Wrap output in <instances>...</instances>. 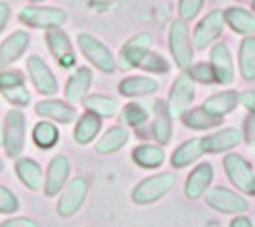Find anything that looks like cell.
<instances>
[{
	"label": "cell",
	"mask_w": 255,
	"mask_h": 227,
	"mask_svg": "<svg viewBox=\"0 0 255 227\" xmlns=\"http://www.w3.org/2000/svg\"><path fill=\"white\" fill-rule=\"evenodd\" d=\"M176 187V174L174 172H157L137 182L131 191V201L139 207H147L161 199H165Z\"/></svg>",
	"instance_id": "obj_1"
},
{
	"label": "cell",
	"mask_w": 255,
	"mask_h": 227,
	"mask_svg": "<svg viewBox=\"0 0 255 227\" xmlns=\"http://www.w3.org/2000/svg\"><path fill=\"white\" fill-rule=\"evenodd\" d=\"M27 139V117L20 109H10L2 121V148L12 160L20 158Z\"/></svg>",
	"instance_id": "obj_2"
},
{
	"label": "cell",
	"mask_w": 255,
	"mask_h": 227,
	"mask_svg": "<svg viewBox=\"0 0 255 227\" xmlns=\"http://www.w3.org/2000/svg\"><path fill=\"white\" fill-rule=\"evenodd\" d=\"M20 25H25L27 29H57L63 27L68 20V12L59 6H47V4H29L23 6L18 12Z\"/></svg>",
	"instance_id": "obj_3"
},
{
	"label": "cell",
	"mask_w": 255,
	"mask_h": 227,
	"mask_svg": "<svg viewBox=\"0 0 255 227\" xmlns=\"http://www.w3.org/2000/svg\"><path fill=\"white\" fill-rule=\"evenodd\" d=\"M223 168L229 182L237 189V193L255 197V170L247 158L235 152H229L223 158Z\"/></svg>",
	"instance_id": "obj_4"
},
{
	"label": "cell",
	"mask_w": 255,
	"mask_h": 227,
	"mask_svg": "<svg viewBox=\"0 0 255 227\" xmlns=\"http://www.w3.org/2000/svg\"><path fill=\"white\" fill-rule=\"evenodd\" d=\"M167 47L172 53L174 66H178L180 70H188L194 64V45L190 41V29L186 20L176 18L172 23L167 35Z\"/></svg>",
	"instance_id": "obj_5"
},
{
	"label": "cell",
	"mask_w": 255,
	"mask_h": 227,
	"mask_svg": "<svg viewBox=\"0 0 255 227\" xmlns=\"http://www.w3.org/2000/svg\"><path fill=\"white\" fill-rule=\"evenodd\" d=\"M88 191H90V182L86 176H76L70 178L68 184L63 187V191L59 193L57 205H55V213L61 219H70L76 213H80V209L84 207V203L88 199Z\"/></svg>",
	"instance_id": "obj_6"
},
{
	"label": "cell",
	"mask_w": 255,
	"mask_h": 227,
	"mask_svg": "<svg viewBox=\"0 0 255 227\" xmlns=\"http://www.w3.org/2000/svg\"><path fill=\"white\" fill-rule=\"evenodd\" d=\"M78 47L82 55L88 59V64H92L96 70L102 74H115L117 72V57L109 49V45L90 33H80L78 35Z\"/></svg>",
	"instance_id": "obj_7"
},
{
	"label": "cell",
	"mask_w": 255,
	"mask_h": 227,
	"mask_svg": "<svg viewBox=\"0 0 255 227\" xmlns=\"http://www.w3.org/2000/svg\"><path fill=\"white\" fill-rule=\"evenodd\" d=\"M194 96H196V84L194 80L190 78V74L186 70H182L174 84L169 86V94H167V111L172 115V119H182L186 111L192 109V102H194Z\"/></svg>",
	"instance_id": "obj_8"
},
{
	"label": "cell",
	"mask_w": 255,
	"mask_h": 227,
	"mask_svg": "<svg viewBox=\"0 0 255 227\" xmlns=\"http://www.w3.org/2000/svg\"><path fill=\"white\" fill-rule=\"evenodd\" d=\"M206 205L217 211L221 215H245L249 211V201L245 199V195L233 191V189H227V187H215L210 189L206 195Z\"/></svg>",
	"instance_id": "obj_9"
},
{
	"label": "cell",
	"mask_w": 255,
	"mask_h": 227,
	"mask_svg": "<svg viewBox=\"0 0 255 227\" xmlns=\"http://www.w3.org/2000/svg\"><path fill=\"white\" fill-rule=\"evenodd\" d=\"M0 96H2L12 109H25L31 105V92L23 72L6 68L0 70Z\"/></svg>",
	"instance_id": "obj_10"
},
{
	"label": "cell",
	"mask_w": 255,
	"mask_h": 227,
	"mask_svg": "<svg viewBox=\"0 0 255 227\" xmlns=\"http://www.w3.org/2000/svg\"><path fill=\"white\" fill-rule=\"evenodd\" d=\"M151 47H153L151 33H137V35H133L131 39H127L123 43V47L119 51V57H117V66L121 70H125V72L141 68L143 59L151 53Z\"/></svg>",
	"instance_id": "obj_11"
},
{
	"label": "cell",
	"mask_w": 255,
	"mask_h": 227,
	"mask_svg": "<svg viewBox=\"0 0 255 227\" xmlns=\"http://www.w3.org/2000/svg\"><path fill=\"white\" fill-rule=\"evenodd\" d=\"M45 45L49 49V53L53 55V59L57 61V66L63 70H72L78 64V53L74 49V43L70 35L63 31L61 27L57 29H49L45 31Z\"/></svg>",
	"instance_id": "obj_12"
},
{
	"label": "cell",
	"mask_w": 255,
	"mask_h": 227,
	"mask_svg": "<svg viewBox=\"0 0 255 227\" xmlns=\"http://www.w3.org/2000/svg\"><path fill=\"white\" fill-rule=\"evenodd\" d=\"M27 74H29V80L33 82L35 90L41 96H55L57 94V90H59L57 78H55L53 70L49 68V64L41 55H29L27 57Z\"/></svg>",
	"instance_id": "obj_13"
},
{
	"label": "cell",
	"mask_w": 255,
	"mask_h": 227,
	"mask_svg": "<svg viewBox=\"0 0 255 227\" xmlns=\"http://www.w3.org/2000/svg\"><path fill=\"white\" fill-rule=\"evenodd\" d=\"M225 10L217 8L210 10L204 18H200V23L196 25L194 33H192V45L196 49H206L217 43V39L221 37L223 29H225Z\"/></svg>",
	"instance_id": "obj_14"
},
{
	"label": "cell",
	"mask_w": 255,
	"mask_h": 227,
	"mask_svg": "<svg viewBox=\"0 0 255 227\" xmlns=\"http://www.w3.org/2000/svg\"><path fill=\"white\" fill-rule=\"evenodd\" d=\"M70 172H72V164L70 158L57 154L49 160L47 164V170H45V184H43V195L53 199L59 197V193L63 191V187L68 184L70 180Z\"/></svg>",
	"instance_id": "obj_15"
},
{
	"label": "cell",
	"mask_w": 255,
	"mask_h": 227,
	"mask_svg": "<svg viewBox=\"0 0 255 227\" xmlns=\"http://www.w3.org/2000/svg\"><path fill=\"white\" fill-rule=\"evenodd\" d=\"M92 70L88 66H80L76 68L70 78L66 80V86H63V100L70 102L72 107H78L82 105V100L90 94V88H92Z\"/></svg>",
	"instance_id": "obj_16"
},
{
	"label": "cell",
	"mask_w": 255,
	"mask_h": 227,
	"mask_svg": "<svg viewBox=\"0 0 255 227\" xmlns=\"http://www.w3.org/2000/svg\"><path fill=\"white\" fill-rule=\"evenodd\" d=\"M215 180V168H212L210 162H200L190 170V174L184 180V195L190 201H198L202 199L208 191L210 184Z\"/></svg>",
	"instance_id": "obj_17"
},
{
	"label": "cell",
	"mask_w": 255,
	"mask_h": 227,
	"mask_svg": "<svg viewBox=\"0 0 255 227\" xmlns=\"http://www.w3.org/2000/svg\"><path fill=\"white\" fill-rule=\"evenodd\" d=\"M208 64L212 66V72H215L217 84L221 86H229L235 82V61H233L231 49L225 43H215L210 47V59Z\"/></svg>",
	"instance_id": "obj_18"
},
{
	"label": "cell",
	"mask_w": 255,
	"mask_h": 227,
	"mask_svg": "<svg viewBox=\"0 0 255 227\" xmlns=\"http://www.w3.org/2000/svg\"><path fill=\"white\" fill-rule=\"evenodd\" d=\"M35 115L41 119L53 121L55 125H68L74 123L78 117V109L72 107L66 100H57V98H43L35 105Z\"/></svg>",
	"instance_id": "obj_19"
},
{
	"label": "cell",
	"mask_w": 255,
	"mask_h": 227,
	"mask_svg": "<svg viewBox=\"0 0 255 227\" xmlns=\"http://www.w3.org/2000/svg\"><path fill=\"white\" fill-rule=\"evenodd\" d=\"M243 139V129L237 127H221L217 131H210L204 135L206 154H229L237 146H241Z\"/></svg>",
	"instance_id": "obj_20"
},
{
	"label": "cell",
	"mask_w": 255,
	"mask_h": 227,
	"mask_svg": "<svg viewBox=\"0 0 255 227\" xmlns=\"http://www.w3.org/2000/svg\"><path fill=\"white\" fill-rule=\"evenodd\" d=\"M29 45H31L29 31H25V29L12 31L2 43H0V70H6L14 61H18L27 53Z\"/></svg>",
	"instance_id": "obj_21"
},
{
	"label": "cell",
	"mask_w": 255,
	"mask_h": 227,
	"mask_svg": "<svg viewBox=\"0 0 255 227\" xmlns=\"http://www.w3.org/2000/svg\"><path fill=\"white\" fill-rule=\"evenodd\" d=\"M14 174L27 191H33V193L43 191L45 176H43V168H41V164L37 160L29 158V156L16 158L14 160Z\"/></svg>",
	"instance_id": "obj_22"
},
{
	"label": "cell",
	"mask_w": 255,
	"mask_h": 227,
	"mask_svg": "<svg viewBox=\"0 0 255 227\" xmlns=\"http://www.w3.org/2000/svg\"><path fill=\"white\" fill-rule=\"evenodd\" d=\"M202 156H206V146H204V137H190L186 141H182L180 146L174 150V154L169 156V164L176 170H184L190 164L198 162Z\"/></svg>",
	"instance_id": "obj_23"
},
{
	"label": "cell",
	"mask_w": 255,
	"mask_h": 227,
	"mask_svg": "<svg viewBox=\"0 0 255 227\" xmlns=\"http://www.w3.org/2000/svg\"><path fill=\"white\" fill-rule=\"evenodd\" d=\"M159 90V82L151 76H143V74H133V76H125L119 82V94L127 98H143V96H151Z\"/></svg>",
	"instance_id": "obj_24"
},
{
	"label": "cell",
	"mask_w": 255,
	"mask_h": 227,
	"mask_svg": "<svg viewBox=\"0 0 255 227\" xmlns=\"http://www.w3.org/2000/svg\"><path fill=\"white\" fill-rule=\"evenodd\" d=\"M237 107H239V92L237 90H221V92H215V94H210L202 102V109L208 115L217 117L221 121L227 115H231Z\"/></svg>",
	"instance_id": "obj_25"
},
{
	"label": "cell",
	"mask_w": 255,
	"mask_h": 227,
	"mask_svg": "<svg viewBox=\"0 0 255 227\" xmlns=\"http://www.w3.org/2000/svg\"><path fill=\"white\" fill-rule=\"evenodd\" d=\"M129 139H131V133L127 129V125H113L100 135L94 150L100 156H111V154L121 152L129 143Z\"/></svg>",
	"instance_id": "obj_26"
},
{
	"label": "cell",
	"mask_w": 255,
	"mask_h": 227,
	"mask_svg": "<svg viewBox=\"0 0 255 227\" xmlns=\"http://www.w3.org/2000/svg\"><path fill=\"white\" fill-rule=\"evenodd\" d=\"M153 137L157 141V146H167L172 141V133H174V119L167 111L165 100H153Z\"/></svg>",
	"instance_id": "obj_27"
},
{
	"label": "cell",
	"mask_w": 255,
	"mask_h": 227,
	"mask_svg": "<svg viewBox=\"0 0 255 227\" xmlns=\"http://www.w3.org/2000/svg\"><path fill=\"white\" fill-rule=\"evenodd\" d=\"M102 129V119L94 113H82L76 121V125H74V131H72V137L74 141L78 143V146H90V143L98 137Z\"/></svg>",
	"instance_id": "obj_28"
},
{
	"label": "cell",
	"mask_w": 255,
	"mask_h": 227,
	"mask_svg": "<svg viewBox=\"0 0 255 227\" xmlns=\"http://www.w3.org/2000/svg\"><path fill=\"white\" fill-rule=\"evenodd\" d=\"M133 162L143 170H157L165 164V150L163 146H153V143H141L131 152Z\"/></svg>",
	"instance_id": "obj_29"
},
{
	"label": "cell",
	"mask_w": 255,
	"mask_h": 227,
	"mask_svg": "<svg viewBox=\"0 0 255 227\" xmlns=\"http://www.w3.org/2000/svg\"><path fill=\"white\" fill-rule=\"evenodd\" d=\"M225 23L237 35H255V14L241 6H231L225 10Z\"/></svg>",
	"instance_id": "obj_30"
},
{
	"label": "cell",
	"mask_w": 255,
	"mask_h": 227,
	"mask_svg": "<svg viewBox=\"0 0 255 227\" xmlns=\"http://www.w3.org/2000/svg\"><path fill=\"white\" fill-rule=\"evenodd\" d=\"M82 105L88 113H94L100 119H113L121 111L119 100L113 96H106V94H88L82 100Z\"/></svg>",
	"instance_id": "obj_31"
},
{
	"label": "cell",
	"mask_w": 255,
	"mask_h": 227,
	"mask_svg": "<svg viewBox=\"0 0 255 227\" xmlns=\"http://www.w3.org/2000/svg\"><path fill=\"white\" fill-rule=\"evenodd\" d=\"M59 137H61L59 127L55 125L53 121H47V119H41L39 123H35V127L31 131V139H33V143L39 150H51V148H55Z\"/></svg>",
	"instance_id": "obj_32"
},
{
	"label": "cell",
	"mask_w": 255,
	"mask_h": 227,
	"mask_svg": "<svg viewBox=\"0 0 255 227\" xmlns=\"http://www.w3.org/2000/svg\"><path fill=\"white\" fill-rule=\"evenodd\" d=\"M188 129H194V131H208V129H217L223 125V121L208 115L202 107H196V109H190L184 113V117L180 119Z\"/></svg>",
	"instance_id": "obj_33"
},
{
	"label": "cell",
	"mask_w": 255,
	"mask_h": 227,
	"mask_svg": "<svg viewBox=\"0 0 255 227\" xmlns=\"http://www.w3.org/2000/svg\"><path fill=\"white\" fill-rule=\"evenodd\" d=\"M239 76L247 82L255 80V35L243 37L239 45Z\"/></svg>",
	"instance_id": "obj_34"
},
{
	"label": "cell",
	"mask_w": 255,
	"mask_h": 227,
	"mask_svg": "<svg viewBox=\"0 0 255 227\" xmlns=\"http://www.w3.org/2000/svg\"><path fill=\"white\" fill-rule=\"evenodd\" d=\"M121 117L127 123V127H141L147 123V119H149V109L141 105V102L133 100L129 105H125V109L121 111Z\"/></svg>",
	"instance_id": "obj_35"
},
{
	"label": "cell",
	"mask_w": 255,
	"mask_h": 227,
	"mask_svg": "<svg viewBox=\"0 0 255 227\" xmlns=\"http://www.w3.org/2000/svg\"><path fill=\"white\" fill-rule=\"evenodd\" d=\"M186 72L190 74V78L194 80V84H204V86L217 84L215 72H212V66L208 64V61H196V64H192Z\"/></svg>",
	"instance_id": "obj_36"
},
{
	"label": "cell",
	"mask_w": 255,
	"mask_h": 227,
	"mask_svg": "<svg viewBox=\"0 0 255 227\" xmlns=\"http://www.w3.org/2000/svg\"><path fill=\"white\" fill-rule=\"evenodd\" d=\"M141 70L145 72H149V74H167L169 70H172V64L161 55V53H155L151 51L149 55H147L143 59V64H141Z\"/></svg>",
	"instance_id": "obj_37"
},
{
	"label": "cell",
	"mask_w": 255,
	"mask_h": 227,
	"mask_svg": "<svg viewBox=\"0 0 255 227\" xmlns=\"http://www.w3.org/2000/svg\"><path fill=\"white\" fill-rule=\"evenodd\" d=\"M20 209V201L18 197L4 184H0V215H8L12 217Z\"/></svg>",
	"instance_id": "obj_38"
},
{
	"label": "cell",
	"mask_w": 255,
	"mask_h": 227,
	"mask_svg": "<svg viewBox=\"0 0 255 227\" xmlns=\"http://www.w3.org/2000/svg\"><path fill=\"white\" fill-rule=\"evenodd\" d=\"M204 6V0H180V4H178V12H180V18L182 20H192L200 14Z\"/></svg>",
	"instance_id": "obj_39"
},
{
	"label": "cell",
	"mask_w": 255,
	"mask_h": 227,
	"mask_svg": "<svg viewBox=\"0 0 255 227\" xmlns=\"http://www.w3.org/2000/svg\"><path fill=\"white\" fill-rule=\"evenodd\" d=\"M0 227H39V223L31 217H8L0 223Z\"/></svg>",
	"instance_id": "obj_40"
},
{
	"label": "cell",
	"mask_w": 255,
	"mask_h": 227,
	"mask_svg": "<svg viewBox=\"0 0 255 227\" xmlns=\"http://www.w3.org/2000/svg\"><path fill=\"white\" fill-rule=\"evenodd\" d=\"M239 102L249 111V115H255V88L243 90V92L239 94Z\"/></svg>",
	"instance_id": "obj_41"
},
{
	"label": "cell",
	"mask_w": 255,
	"mask_h": 227,
	"mask_svg": "<svg viewBox=\"0 0 255 227\" xmlns=\"http://www.w3.org/2000/svg\"><path fill=\"white\" fill-rule=\"evenodd\" d=\"M10 14H12V12H10V6L0 0V35H2V31L6 29L8 20H10Z\"/></svg>",
	"instance_id": "obj_42"
},
{
	"label": "cell",
	"mask_w": 255,
	"mask_h": 227,
	"mask_svg": "<svg viewBox=\"0 0 255 227\" xmlns=\"http://www.w3.org/2000/svg\"><path fill=\"white\" fill-rule=\"evenodd\" d=\"M229 227H255V225H253L251 217H247V215H235V217H233V221L229 223Z\"/></svg>",
	"instance_id": "obj_43"
},
{
	"label": "cell",
	"mask_w": 255,
	"mask_h": 227,
	"mask_svg": "<svg viewBox=\"0 0 255 227\" xmlns=\"http://www.w3.org/2000/svg\"><path fill=\"white\" fill-rule=\"evenodd\" d=\"M0 146H2V121H0Z\"/></svg>",
	"instance_id": "obj_44"
},
{
	"label": "cell",
	"mask_w": 255,
	"mask_h": 227,
	"mask_svg": "<svg viewBox=\"0 0 255 227\" xmlns=\"http://www.w3.org/2000/svg\"><path fill=\"white\" fill-rule=\"evenodd\" d=\"M45 0H31V4H43Z\"/></svg>",
	"instance_id": "obj_45"
},
{
	"label": "cell",
	"mask_w": 255,
	"mask_h": 227,
	"mask_svg": "<svg viewBox=\"0 0 255 227\" xmlns=\"http://www.w3.org/2000/svg\"><path fill=\"white\" fill-rule=\"evenodd\" d=\"M251 12L255 14V0H251Z\"/></svg>",
	"instance_id": "obj_46"
},
{
	"label": "cell",
	"mask_w": 255,
	"mask_h": 227,
	"mask_svg": "<svg viewBox=\"0 0 255 227\" xmlns=\"http://www.w3.org/2000/svg\"><path fill=\"white\" fill-rule=\"evenodd\" d=\"M4 170V162H2V158H0V172Z\"/></svg>",
	"instance_id": "obj_47"
},
{
	"label": "cell",
	"mask_w": 255,
	"mask_h": 227,
	"mask_svg": "<svg viewBox=\"0 0 255 227\" xmlns=\"http://www.w3.org/2000/svg\"><path fill=\"white\" fill-rule=\"evenodd\" d=\"M88 227H92V225H88Z\"/></svg>",
	"instance_id": "obj_48"
}]
</instances>
